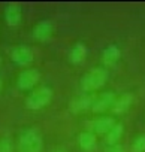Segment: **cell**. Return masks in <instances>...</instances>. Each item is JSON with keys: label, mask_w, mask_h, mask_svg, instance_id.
<instances>
[{"label": "cell", "mask_w": 145, "mask_h": 152, "mask_svg": "<svg viewBox=\"0 0 145 152\" xmlns=\"http://www.w3.org/2000/svg\"><path fill=\"white\" fill-rule=\"evenodd\" d=\"M87 55V48L84 43H77L74 48L70 49V54H69V60L70 63H74V64H81L84 61Z\"/></svg>", "instance_id": "4fadbf2b"}, {"label": "cell", "mask_w": 145, "mask_h": 152, "mask_svg": "<svg viewBox=\"0 0 145 152\" xmlns=\"http://www.w3.org/2000/svg\"><path fill=\"white\" fill-rule=\"evenodd\" d=\"M51 34H52V23L51 21H46V20L40 21L33 28V36L36 40H40V42L48 40L51 37Z\"/></svg>", "instance_id": "9c48e42d"}, {"label": "cell", "mask_w": 145, "mask_h": 152, "mask_svg": "<svg viewBox=\"0 0 145 152\" xmlns=\"http://www.w3.org/2000/svg\"><path fill=\"white\" fill-rule=\"evenodd\" d=\"M132 102H133V96L130 93H124L120 99H115V102L112 104V112L114 113H124L130 107Z\"/></svg>", "instance_id": "7c38bea8"}, {"label": "cell", "mask_w": 145, "mask_h": 152, "mask_svg": "<svg viewBox=\"0 0 145 152\" xmlns=\"http://www.w3.org/2000/svg\"><path fill=\"white\" fill-rule=\"evenodd\" d=\"M20 152H40L42 151V136L36 128H29L21 133L18 139Z\"/></svg>", "instance_id": "7a4b0ae2"}, {"label": "cell", "mask_w": 145, "mask_h": 152, "mask_svg": "<svg viewBox=\"0 0 145 152\" xmlns=\"http://www.w3.org/2000/svg\"><path fill=\"white\" fill-rule=\"evenodd\" d=\"M0 64H2V57H0Z\"/></svg>", "instance_id": "d6986e66"}, {"label": "cell", "mask_w": 145, "mask_h": 152, "mask_svg": "<svg viewBox=\"0 0 145 152\" xmlns=\"http://www.w3.org/2000/svg\"><path fill=\"white\" fill-rule=\"evenodd\" d=\"M57 152H63V151H57Z\"/></svg>", "instance_id": "44dd1931"}, {"label": "cell", "mask_w": 145, "mask_h": 152, "mask_svg": "<svg viewBox=\"0 0 145 152\" xmlns=\"http://www.w3.org/2000/svg\"><path fill=\"white\" fill-rule=\"evenodd\" d=\"M5 20L8 23V26L11 27H17L20 26L21 20H23V12H21V8L20 5L17 3H9L5 9Z\"/></svg>", "instance_id": "52a82bcc"}, {"label": "cell", "mask_w": 145, "mask_h": 152, "mask_svg": "<svg viewBox=\"0 0 145 152\" xmlns=\"http://www.w3.org/2000/svg\"><path fill=\"white\" fill-rule=\"evenodd\" d=\"M0 87H2V81H0Z\"/></svg>", "instance_id": "ffe728a7"}, {"label": "cell", "mask_w": 145, "mask_h": 152, "mask_svg": "<svg viewBox=\"0 0 145 152\" xmlns=\"http://www.w3.org/2000/svg\"><path fill=\"white\" fill-rule=\"evenodd\" d=\"M108 70L103 67H94L88 73H85L81 79V90L82 91H94L103 87L108 81Z\"/></svg>", "instance_id": "6da1fadb"}, {"label": "cell", "mask_w": 145, "mask_h": 152, "mask_svg": "<svg viewBox=\"0 0 145 152\" xmlns=\"http://www.w3.org/2000/svg\"><path fill=\"white\" fill-rule=\"evenodd\" d=\"M114 125H115L114 118L103 116V118H99V119L91 122V130H93L94 134H108Z\"/></svg>", "instance_id": "ba28073f"}, {"label": "cell", "mask_w": 145, "mask_h": 152, "mask_svg": "<svg viewBox=\"0 0 145 152\" xmlns=\"http://www.w3.org/2000/svg\"><path fill=\"white\" fill-rule=\"evenodd\" d=\"M11 58L18 66H27L33 61V51L26 45H18L17 48H14Z\"/></svg>", "instance_id": "5b68a950"}, {"label": "cell", "mask_w": 145, "mask_h": 152, "mask_svg": "<svg viewBox=\"0 0 145 152\" xmlns=\"http://www.w3.org/2000/svg\"><path fill=\"white\" fill-rule=\"evenodd\" d=\"M78 145L84 151H91L96 146V134L91 131H84L78 136Z\"/></svg>", "instance_id": "5bb4252c"}, {"label": "cell", "mask_w": 145, "mask_h": 152, "mask_svg": "<svg viewBox=\"0 0 145 152\" xmlns=\"http://www.w3.org/2000/svg\"><path fill=\"white\" fill-rule=\"evenodd\" d=\"M120 57H121V51L118 49L117 45H108V46L103 49V52H102L103 63L108 64V66L115 64V63L120 60Z\"/></svg>", "instance_id": "8fae6325"}, {"label": "cell", "mask_w": 145, "mask_h": 152, "mask_svg": "<svg viewBox=\"0 0 145 152\" xmlns=\"http://www.w3.org/2000/svg\"><path fill=\"white\" fill-rule=\"evenodd\" d=\"M132 152H145V134H141L133 140Z\"/></svg>", "instance_id": "2e32d148"}, {"label": "cell", "mask_w": 145, "mask_h": 152, "mask_svg": "<svg viewBox=\"0 0 145 152\" xmlns=\"http://www.w3.org/2000/svg\"><path fill=\"white\" fill-rule=\"evenodd\" d=\"M0 152H12V142L8 137L0 139Z\"/></svg>", "instance_id": "e0dca14e"}, {"label": "cell", "mask_w": 145, "mask_h": 152, "mask_svg": "<svg viewBox=\"0 0 145 152\" xmlns=\"http://www.w3.org/2000/svg\"><path fill=\"white\" fill-rule=\"evenodd\" d=\"M52 99V90L48 87H40L35 90L27 99H26V107L30 110H38L45 107Z\"/></svg>", "instance_id": "3957f363"}, {"label": "cell", "mask_w": 145, "mask_h": 152, "mask_svg": "<svg viewBox=\"0 0 145 152\" xmlns=\"http://www.w3.org/2000/svg\"><path fill=\"white\" fill-rule=\"evenodd\" d=\"M105 152H124V151L120 145H112V146H108L105 149Z\"/></svg>", "instance_id": "ac0fdd59"}, {"label": "cell", "mask_w": 145, "mask_h": 152, "mask_svg": "<svg viewBox=\"0 0 145 152\" xmlns=\"http://www.w3.org/2000/svg\"><path fill=\"white\" fill-rule=\"evenodd\" d=\"M114 102H115V94H114V93H111V91H109V93H103V94H100V96L93 102L91 110H93L94 113L105 112L106 109L112 107Z\"/></svg>", "instance_id": "8992f818"}, {"label": "cell", "mask_w": 145, "mask_h": 152, "mask_svg": "<svg viewBox=\"0 0 145 152\" xmlns=\"http://www.w3.org/2000/svg\"><path fill=\"white\" fill-rule=\"evenodd\" d=\"M93 102H94V100H93L88 94H82V96H79V97H77V99L72 100V103H70V110L75 112V113H78V112L91 109Z\"/></svg>", "instance_id": "30bf717a"}, {"label": "cell", "mask_w": 145, "mask_h": 152, "mask_svg": "<svg viewBox=\"0 0 145 152\" xmlns=\"http://www.w3.org/2000/svg\"><path fill=\"white\" fill-rule=\"evenodd\" d=\"M123 131H124L123 124H115V125L111 128V131L106 134V143H108V146L117 145V142H118V140L121 139V136H123Z\"/></svg>", "instance_id": "9a60e30c"}, {"label": "cell", "mask_w": 145, "mask_h": 152, "mask_svg": "<svg viewBox=\"0 0 145 152\" xmlns=\"http://www.w3.org/2000/svg\"><path fill=\"white\" fill-rule=\"evenodd\" d=\"M39 81H40V72L38 69H27L18 75L17 85L20 90L27 91V90H32Z\"/></svg>", "instance_id": "277c9868"}]
</instances>
